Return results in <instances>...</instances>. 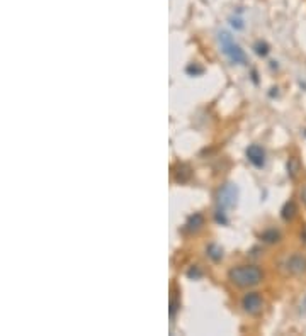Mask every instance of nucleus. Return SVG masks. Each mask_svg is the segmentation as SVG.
<instances>
[{"instance_id": "nucleus-6", "label": "nucleus", "mask_w": 306, "mask_h": 336, "mask_svg": "<svg viewBox=\"0 0 306 336\" xmlns=\"http://www.w3.org/2000/svg\"><path fill=\"white\" fill-rule=\"evenodd\" d=\"M247 160L254 165L255 168H264L266 167V149L260 144H250L247 148Z\"/></svg>"}, {"instance_id": "nucleus-18", "label": "nucleus", "mask_w": 306, "mask_h": 336, "mask_svg": "<svg viewBox=\"0 0 306 336\" xmlns=\"http://www.w3.org/2000/svg\"><path fill=\"white\" fill-rule=\"evenodd\" d=\"M187 275L191 277V279H199V277H201V272H199V268H197V267H192L191 270L187 272Z\"/></svg>"}, {"instance_id": "nucleus-9", "label": "nucleus", "mask_w": 306, "mask_h": 336, "mask_svg": "<svg viewBox=\"0 0 306 336\" xmlns=\"http://www.w3.org/2000/svg\"><path fill=\"white\" fill-rule=\"evenodd\" d=\"M189 178H191V168H189L187 165H177L175 180L180 182V184H184V182H187Z\"/></svg>"}, {"instance_id": "nucleus-10", "label": "nucleus", "mask_w": 306, "mask_h": 336, "mask_svg": "<svg viewBox=\"0 0 306 336\" xmlns=\"http://www.w3.org/2000/svg\"><path fill=\"white\" fill-rule=\"evenodd\" d=\"M296 204L293 201H289V202H286L284 204V207H283V211H281V218L284 219V221H291L293 218L296 216Z\"/></svg>"}, {"instance_id": "nucleus-13", "label": "nucleus", "mask_w": 306, "mask_h": 336, "mask_svg": "<svg viewBox=\"0 0 306 336\" xmlns=\"http://www.w3.org/2000/svg\"><path fill=\"white\" fill-rule=\"evenodd\" d=\"M180 309V302H179V299H177V296H172V299H170V319L173 321L175 319V316H177V311Z\"/></svg>"}, {"instance_id": "nucleus-2", "label": "nucleus", "mask_w": 306, "mask_h": 336, "mask_svg": "<svg viewBox=\"0 0 306 336\" xmlns=\"http://www.w3.org/2000/svg\"><path fill=\"white\" fill-rule=\"evenodd\" d=\"M218 43L221 46V51L233 65H247L249 63V58H247L245 51L240 48L238 43H235L233 36L226 31H221L218 34Z\"/></svg>"}, {"instance_id": "nucleus-7", "label": "nucleus", "mask_w": 306, "mask_h": 336, "mask_svg": "<svg viewBox=\"0 0 306 336\" xmlns=\"http://www.w3.org/2000/svg\"><path fill=\"white\" fill-rule=\"evenodd\" d=\"M202 226H204V216L201 213H194L187 218V221H185L182 229H184L185 233H197Z\"/></svg>"}, {"instance_id": "nucleus-3", "label": "nucleus", "mask_w": 306, "mask_h": 336, "mask_svg": "<svg viewBox=\"0 0 306 336\" xmlns=\"http://www.w3.org/2000/svg\"><path fill=\"white\" fill-rule=\"evenodd\" d=\"M238 187L235 184H226L223 185L220 190H218V197H216V202H218V209H230V207H233L237 204L238 201Z\"/></svg>"}, {"instance_id": "nucleus-4", "label": "nucleus", "mask_w": 306, "mask_h": 336, "mask_svg": "<svg viewBox=\"0 0 306 336\" xmlns=\"http://www.w3.org/2000/svg\"><path fill=\"white\" fill-rule=\"evenodd\" d=\"M281 268L284 270V273L293 277H300L306 273V255L301 253H295V255L288 256L286 260L281 263Z\"/></svg>"}, {"instance_id": "nucleus-15", "label": "nucleus", "mask_w": 306, "mask_h": 336, "mask_svg": "<svg viewBox=\"0 0 306 336\" xmlns=\"http://www.w3.org/2000/svg\"><path fill=\"white\" fill-rule=\"evenodd\" d=\"M298 168H300V165H298V161H296V158H289V161H288V173H289V177H295L296 173H298Z\"/></svg>"}, {"instance_id": "nucleus-19", "label": "nucleus", "mask_w": 306, "mask_h": 336, "mask_svg": "<svg viewBox=\"0 0 306 336\" xmlns=\"http://www.w3.org/2000/svg\"><path fill=\"white\" fill-rule=\"evenodd\" d=\"M300 196H301V201H303V204L306 206V185H303V189H301Z\"/></svg>"}, {"instance_id": "nucleus-17", "label": "nucleus", "mask_w": 306, "mask_h": 336, "mask_svg": "<svg viewBox=\"0 0 306 336\" xmlns=\"http://www.w3.org/2000/svg\"><path fill=\"white\" fill-rule=\"evenodd\" d=\"M230 24H231V27H233V29H243V20L240 17H231Z\"/></svg>"}, {"instance_id": "nucleus-8", "label": "nucleus", "mask_w": 306, "mask_h": 336, "mask_svg": "<svg viewBox=\"0 0 306 336\" xmlns=\"http://www.w3.org/2000/svg\"><path fill=\"white\" fill-rule=\"evenodd\" d=\"M260 239H262L264 243L276 244V243L281 241V231L279 229H274V227H271V229L264 231V233L260 234Z\"/></svg>"}, {"instance_id": "nucleus-11", "label": "nucleus", "mask_w": 306, "mask_h": 336, "mask_svg": "<svg viewBox=\"0 0 306 336\" xmlns=\"http://www.w3.org/2000/svg\"><path fill=\"white\" fill-rule=\"evenodd\" d=\"M206 255L213 261H220L223 258V248L218 246V244H209V246L206 248Z\"/></svg>"}, {"instance_id": "nucleus-12", "label": "nucleus", "mask_w": 306, "mask_h": 336, "mask_svg": "<svg viewBox=\"0 0 306 336\" xmlns=\"http://www.w3.org/2000/svg\"><path fill=\"white\" fill-rule=\"evenodd\" d=\"M254 51H255V55H259V56H267L269 55V44L266 43V41H257V43L254 44Z\"/></svg>"}, {"instance_id": "nucleus-16", "label": "nucleus", "mask_w": 306, "mask_h": 336, "mask_svg": "<svg viewBox=\"0 0 306 336\" xmlns=\"http://www.w3.org/2000/svg\"><path fill=\"white\" fill-rule=\"evenodd\" d=\"M214 218H216V223L218 224H228V218H226V213L225 209H216V214H214Z\"/></svg>"}, {"instance_id": "nucleus-5", "label": "nucleus", "mask_w": 306, "mask_h": 336, "mask_svg": "<svg viewBox=\"0 0 306 336\" xmlns=\"http://www.w3.org/2000/svg\"><path fill=\"white\" fill-rule=\"evenodd\" d=\"M242 308L247 314L255 316V314H259L264 308V299L259 292H249L242 297Z\"/></svg>"}, {"instance_id": "nucleus-14", "label": "nucleus", "mask_w": 306, "mask_h": 336, "mask_svg": "<svg viewBox=\"0 0 306 336\" xmlns=\"http://www.w3.org/2000/svg\"><path fill=\"white\" fill-rule=\"evenodd\" d=\"M185 72H187V75H191V77H197V75L204 73V68H201V66H197L196 63H192L185 68Z\"/></svg>"}, {"instance_id": "nucleus-1", "label": "nucleus", "mask_w": 306, "mask_h": 336, "mask_svg": "<svg viewBox=\"0 0 306 336\" xmlns=\"http://www.w3.org/2000/svg\"><path fill=\"white\" fill-rule=\"evenodd\" d=\"M228 280L240 289L255 287L264 280V272L257 265H238V267L230 268Z\"/></svg>"}]
</instances>
